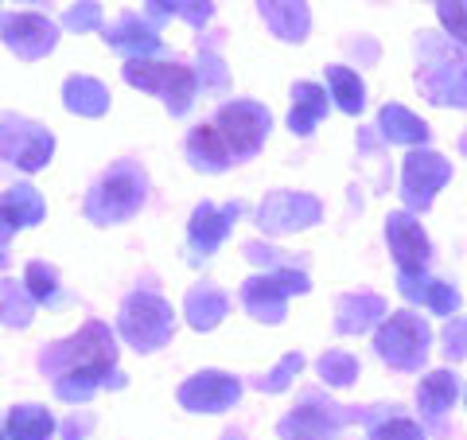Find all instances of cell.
I'll list each match as a JSON object with an SVG mask.
<instances>
[{"label": "cell", "instance_id": "obj_20", "mask_svg": "<svg viewBox=\"0 0 467 440\" xmlns=\"http://www.w3.org/2000/svg\"><path fill=\"white\" fill-rule=\"evenodd\" d=\"M63 101L70 113H82V117H101L109 110V90L101 86L98 79H86V75H70L63 86Z\"/></svg>", "mask_w": 467, "mask_h": 440}, {"label": "cell", "instance_id": "obj_17", "mask_svg": "<svg viewBox=\"0 0 467 440\" xmlns=\"http://www.w3.org/2000/svg\"><path fill=\"white\" fill-rule=\"evenodd\" d=\"M187 160H192L199 172H226L234 156L214 125H195L192 133H187Z\"/></svg>", "mask_w": 467, "mask_h": 440}, {"label": "cell", "instance_id": "obj_28", "mask_svg": "<svg viewBox=\"0 0 467 440\" xmlns=\"http://www.w3.org/2000/svg\"><path fill=\"white\" fill-rule=\"evenodd\" d=\"M451 398H456V374L436 371L420 382V409H425V417H441L451 405Z\"/></svg>", "mask_w": 467, "mask_h": 440}, {"label": "cell", "instance_id": "obj_11", "mask_svg": "<svg viewBox=\"0 0 467 440\" xmlns=\"http://www.w3.org/2000/svg\"><path fill=\"white\" fill-rule=\"evenodd\" d=\"M319 218V203L308 195H288V192H276L261 203L257 211V226L269 230V234H288L296 226H312Z\"/></svg>", "mask_w": 467, "mask_h": 440}, {"label": "cell", "instance_id": "obj_10", "mask_svg": "<svg viewBox=\"0 0 467 440\" xmlns=\"http://www.w3.org/2000/svg\"><path fill=\"white\" fill-rule=\"evenodd\" d=\"M238 393H242L238 378L223 371H202L180 386V405L192 409V414H223V409L238 402Z\"/></svg>", "mask_w": 467, "mask_h": 440}, {"label": "cell", "instance_id": "obj_36", "mask_svg": "<svg viewBox=\"0 0 467 440\" xmlns=\"http://www.w3.org/2000/svg\"><path fill=\"white\" fill-rule=\"evenodd\" d=\"M370 440H425V433H420L413 421L389 417V421H378V424H374V429H370Z\"/></svg>", "mask_w": 467, "mask_h": 440}, {"label": "cell", "instance_id": "obj_18", "mask_svg": "<svg viewBox=\"0 0 467 440\" xmlns=\"http://www.w3.org/2000/svg\"><path fill=\"white\" fill-rule=\"evenodd\" d=\"M226 312H230V300H226V292H218L214 285H199L187 292V300H183V316L195 331H211Z\"/></svg>", "mask_w": 467, "mask_h": 440}, {"label": "cell", "instance_id": "obj_43", "mask_svg": "<svg viewBox=\"0 0 467 440\" xmlns=\"http://www.w3.org/2000/svg\"><path fill=\"white\" fill-rule=\"evenodd\" d=\"M296 440H312V436H296Z\"/></svg>", "mask_w": 467, "mask_h": 440}, {"label": "cell", "instance_id": "obj_22", "mask_svg": "<svg viewBox=\"0 0 467 440\" xmlns=\"http://www.w3.org/2000/svg\"><path fill=\"white\" fill-rule=\"evenodd\" d=\"M265 20L273 24V32L281 39H304L308 32V12H304V0H257Z\"/></svg>", "mask_w": 467, "mask_h": 440}, {"label": "cell", "instance_id": "obj_31", "mask_svg": "<svg viewBox=\"0 0 467 440\" xmlns=\"http://www.w3.org/2000/svg\"><path fill=\"white\" fill-rule=\"evenodd\" d=\"M401 288H405V297H413V300H429L436 312H451L456 308V292H451L448 285H432V281H417V277H409L405 273V281H401Z\"/></svg>", "mask_w": 467, "mask_h": 440}, {"label": "cell", "instance_id": "obj_24", "mask_svg": "<svg viewBox=\"0 0 467 440\" xmlns=\"http://www.w3.org/2000/svg\"><path fill=\"white\" fill-rule=\"evenodd\" d=\"M8 440H51L55 433V417L43 405H16L5 421Z\"/></svg>", "mask_w": 467, "mask_h": 440}, {"label": "cell", "instance_id": "obj_6", "mask_svg": "<svg viewBox=\"0 0 467 440\" xmlns=\"http://www.w3.org/2000/svg\"><path fill=\"white\" fill-rule=\"evenodd\" d=\"M55 152L51 129L27 121L20 113H0V156L24 172H39Z\"/></svg>", "mask_w": 467, "mask_h": 440}, {"label": "cell", "instance_id": "obj_5", "mask_svg": "<svg viewBox=\"0 0 467 440\" xmlns=\"http://www.w3.org/2000/svg\"><path fill=\"white\" fill-rule=\"evenodd\" d=\"M214 129L218 137L226 141V149L234 160H250L261 141L269 133V110L257 106V101H226V106H218L214 113Z\"/></svg>", "mask_w": 467, "mask_h": 440}, {"label": "cell", "instance_id": "obj_23", "mask_svg": "<svg viewBox=\"0 0 467 440\" xmlns=\"http://www.w3.org/2000/svg\"><path fill=\"white\" fill-rule=\"evenodd\" d=\"M43 211H47V207H43L39 192H36V187H27V183H16L12 192H5V199H0V215L12 223V230L43 223Z\"/></svg>", "mask_w": 467, "mask_h": 440}, {"label": "cell", "instance_id": "obj_12", "mask_svg": "<svg viewBox=\"0 0 467 440\" xmlns=\"http://www.w3.org/2000/svg\"><path fill=\"white\" fill-rule=\"evenodd\" d=\"M245 207L242 203H226V207H214V203H199L192 215V226H187V238H192V249L199 257H211L223 238L230 234V223L238 218Z\"/></svg>", "mask_w": 467, "mask_h": 440}, {"label": "cell", "instance_id": "obj_13", "mask_svg": "<svg viewBox=\"0 0 467 440\" xmlns=\"http://www.w3.org/2000/svg\"><path fill=\"white\" fill-rule=\"evenodd\" d=\"M106 43L129 58H149L160 51V27L152 20H140L137 12H125L113 27H106Z\"/></svg>", "mask_w": 467, "mask_h": 440}, {"label": "cell", "instance_id": "obj_34", "mask_svg": "<svg viewBox=\"0 0 467 440\" xmlns=\"http://www.w3.org/2000/svg\"><path fill=\"white\" fill-rule=\"evenodd\" d=\"M199 82H202V90H226L223 58H218L211 47H202V43H199Z\"/></svg>", "mask_w": 467, "mask_h": 440}, {"label": "cell", "instance_id": "obj_15", "mask_svg": "<svg viewBox=\"0 0 467 440\" xmlns=\"http://www.w3.org/2000/svg\"><path fill=\"white\" fill-rule=\"evenodd\" d=\"M386 234H389L393 257H398V266H401L405 273H417V269L429 261V238L420 234V226H417L409 215H389Z\"/></svg>", "mask_w": 467, "mask_h": 440}, {"label": "cell", "instance_id": "obj_8", "mask_svg": "<svg viewBox=\"0 0 467 440\" xmlns=\"http://www.w3.org/2000/svg\"><path fill=\"white\" fill-rule=\"evenodd\" d=\"M288 292H308V277L296 273V269H276L269 277H250V281L242 285V304L250 308L257 320H276L285 316V297Z\"/></svg>", "mask_w": 467, "mask_h": 440}, {"label": "cell", "instance_id": "obj_2", "mask_svg": "<svg viewBox=\"0 0 467 440\" xmlns=\"http://www.w3.org/2000/svg\"><path fill=\"white\" fill-rule=\"evenodd\" d=\"M125 82L137 86V90L144 94H156L164 98V106L171 110V117H183L187 110H192V101L199 94V75L192 67L183 63H152V58H129L125 63Z\"/></svg>", "mask_w": 467, "mask_h": 440}, {"label": "cell", "instance_id": "obj_42", "mask_svg": "<svg viewBox=\"0 0 467 440\" xmlns=\"http://www.w3.org/2000/svg\"><path fill=\"white\" fill-rule=\"evenodd\" d=\"M0 440H8V433H0Z\"/></svg>", "mask_w": 467, "mask_h": 440}, {"label": "cell", "instance_id": "obj_9", "mask_svg": "<svg viewBox=\"0 0 467 440\" xmlns=\"http://www.w3.org/2000/svg\"><path fill=\"white\" fill-rule=\"evenodd\" d=\"M0 39H5V47H12L20 58L36 63V58L55 51L58 32L47 16H39V12H16V16H0Z\"/></svg>", "mask_w": 467, "mask_h": 440}, {"label": "cell", "instance_id": "obj_4", "mask_svg": "<svg viewBox=\"0 0 467 440\" xmlns=\"http://www.w3.org/2000/svg\"><path fill=\"white\" fill-rule=\"evenodd\" d=\"M171 328H175V312L164 297H156V292H133V297L121 304L117 331H121V340L129 347L160 351L171 340Z\"/></svg>", "mask_w": 467, "mask_h": 440}, {"label": "cell", "instance_id": "obj_21", "mask_svg": "<svg viewBox=\"0 0 467 440\" xmlns=\"http://www.w3.org/2000/svg\"><path fill=\"white\" fill-rule=\"evenodd\" d=\"M292 113H288V129L292 133H300V137H308L312 129H316V121L327 113V94L319 90V86H312V82H300L296 90H292Z\"/></svg>", "mask_w": 467, "mask_h": 440}, {"label": "cell", "instance_id": "obj_3", "mask_svg": "<svg viewBox=\"0 0 467 440\" xmlns=\"http://www.w3.org/2000/svg\"><path fill=\"white\" fill-rule=\"evenodd\" d=\"M117 362V343L113 331L106 324L90 320L78 335L70 340H58L39 355V371L51 378H63L67 371H78V366H113Z\"/></svg>", "mask_w": 467, "mask_h": 440}, {"label": "cell", "instance_id": "obj_33", "mask_svg": "<svg viewBox=\"0 0 467 440\" xmlns=\"http://www.w3.org/2000/svg\"><path fill=\"white\" fill-rule=\"evenodd\" d=\"M319 374H324L331 386H347L350 378L358 374V362L350 355H343V351H327V355L319 359Z\"/></svg>", "mask_w": 467, "mask_h": 440}, {"label": "cell", "instance_id": "obj_30", "mask_svg": "<svg viewBox=\"0 0 467 440\" xmlns=\"http://www.w3.org/2000/svg\"><path fill=\"white\" fill-rule=\"evenodd\" d=\"M382 133L389 141H425L429 129L420 125L413 113H405L401 106H386L382 110Z\"/></svg>", "mask_w": 467, "mask_h": 440}, {"label": "cell", "instance_id": "obj_37", "mask_svg": "<svg viewBox=\"0 0 467 440\" xmlns=\"http://www.w3.org/2000/svg\"><path fill=\"white\" fill-rule=\"evenodd\" d=\"M300 366H304V359L300 355H288V359H281V366H276V371L269 374V378H261V390H269V393H276V390H285L288 382H292V374H296L300 371Z\"/></svg>", "mask_w": 467, "mask_h": 440}, {"label": "cell", "instance_id": "obj_7", "mask_svg": "<svg viewBox=\"0 0 467 440\" xmlns=\"http://www.w3.org/2000/svg\"><path fill=\"white\" fill-rule=\"evenodd\" d=\"M429 324L413 312H398L389 316L382 331H378V355H382L389 366H398V371H413V366L425 362V351H429Z\"/></svg>", "mask_w": 467, "mask_h": 440}, {"label": "cell", "instance_id": "obj_38", "mask_svg": "<svg viewBox=\"0 0 467 440\" xmlns=\"http://www.w3.org/2000/svg\"><path fill=\"white\" fill-rule=\"evenodd\" d=\"M441 16H444V24L451 27V36H456L460 43H467V0H444V5H441Z\"/></svg>", "mask_w": 467, "mask_h": 440}, {"label": "cell", "instance_id": "obj_39", "mask_svg": "<svg viewBox=\"0 0 467 440\" xmlns=\"http://www.w3.org/2000/svg\"><path fill=\"white\" fill-rule=\"evenodd\" d=\"M448 355H467V324L448 328Z\"/></svg>", "mask_w": 467, "mask_h": 440}, {"label": "cell", "instance_id": "obj_19", "mask_svg": "<svg viewBox=\"0 0 467 440\" xmlns=\"http://www.w3.org/2000/svg\"><path fill=\"white\" fill-rule=\"evenodd\" d=\"M347 417L343 414H335V405H316V398L304 402V409H296L285 424H281V433L288 440H296V436H316V433H331V429H339Z\"/></svg>", "mask_w": 467, "mask_h": 440}, {"label": "cell", "instance_id": "obj_16", "mask_svg": "<svg viewBox=\"0 0 467 440\" xmlns=\"http://www.w3.org/2000/svg\"><path fill=\"white\" fill-rule=\"evenodd\" d=\"M101 386H125V374L117 366H78V371H67L63 378H55V393L63 402H90V393Z\"/></svg>", "mask_w": 467, "mask_h": 440}, {"label": "cell", "instance_id": "obj_29", "mask_svg": "<svg viewBox=\"0 0 467 440\" xmlns=\"http://www.w3.org/2000/svg\"><path fill=\"white\" fill-rule=\"evenodd\" d=\"M327 82H331V94H335V101H339V110H347V113H358L362 110V82H358V75H350L347 67H331L327 70Z\"/></svg>", "mask_w": 467, "mask_h": 440}, {"label": "cell", "instance_id": "obj_1", "mask_svg": "<svg viewBox=\"0 0 467 440\" xmlns=\"http://www.w3.org/2000/svg\"><path fill=\"white\" fill-rule=\"evenodd\" d=\"M144 195H149V175H144V168L137 160H117V164L90 187L82 211L98 226L129 223V218L144 207Z\"/></svg>", "mask_w": 467, "mask_h": 440}, {"label": "cell", "instance_id": "obj_26", "mask_svg": "<svg viewBox=\"0 0 467 440\" xmlns=\"http://www.w3.org/2000/svg\"><path fill=\"white\" fill-rule=\"evenodd\" d=\"M32 312H36V300L27 285H16V281H0V320L8 328H27L32 324Z\"/></svg>", "mask_w": 467, "mask_h": 440}, {"label": "cell", "instance_id": "obj_27", "mask_svg": "<svg viewBox=\"0 0 467 440\" xmlns=\"http://www.w3.org/2000/svg\"><path fill=\"white\" fill-rule=\"evenodd\" d=\"M378 316H386V304L378 297H347L339 304V331H367Z\"/></svg>", "mask_w": 467, "mask_h": 440}, {"label": "cell", "instance_id": "obj_41", "mask_svg": "<svg viewBox=\"0 0 467 440\" xmlns=\"http://www.w3.org/2000/svg\"><path fill=\"white\" fill-rule=\"evenodd\" d=\"M8 266V254H5V249H0V269H5Z\"/></svg>", "mask_w": 467, "mask_h": 440}, {"label": "cell", "instance_id": "obj_32", "mask_svg": "<svg viewBox=\"0 0 467 440\" xmlns=\"http://www.w3.org/2000/svg\"><path fill=\"white\" fill-rule=\"evenodd\" d=\"M24 285L32 292L36 304H55L58 300V273L51 266H43V261H32L24 273Z\"/></svg>", "mask_w": 467, "mask_h": 440}, {"label": "cell", "instance_id": "obj_35", "mask_svg": "<svg viewBox=\"0 0 467 440\" xmlns=\"http://www.w3.org/2000/svg\"><path fill=\"white\" fill-rule=\"evenodd\" d=\"M63 27H70V32H94V27H101V8L94 0H78L63 16Z\"/></svg>", "mask_w": 467, "mask_h": 440}, {"label": "cell", "instance_id": "obj_14", "mask_svg": "<svg viewBox=\"0 0 467 440\" xmlns=\"http://www.w3.org/2000/svg\"><path fill=\"white\" fill-rule=\"evenodd\" d=\"M448 180V164L432 152H413L405 160V195L413 207H429L432 192Z\"/></svg>", "mask_w": 467, "mask_h": 440}, {"label": "cell", "instance_id": "obj_25", "mask_svg": "<svg viewBox=\"0 0 467 440\" xmlns=\"http://www.w3.org/2000/svg\"><path fill=\"white\" fill-rule=\"evenodd\" d=\"M168 16H183L192 27H202L214 16V5L211 0H149V20L160 27Z\"/></svg>", "mask_w": 467, "mask_h": 440}, {"label": "cell", "instance_id": "obj_40", "mask_svg": "<svg viewBox=\"0 0 467 440\" xmlns=\"http://www.w3.org/2000/svg\"><path fill=\"white\" fill-rule=\"evenodd\" d=\"M12 238V223H8V218L5 215H0V249H5V242Z\"/></svg>", "mask_w": 467, "mask_h": 440}]
</instances>
